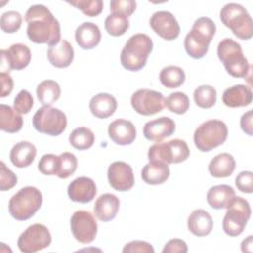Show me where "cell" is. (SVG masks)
Returning a JSON list of instances; mask_svg holds the SVG:
<instances>
[{"mask_svg": "<svg viewBox=\"0 0 253 253\" xmlns=\"http://www.w3.org/2000/svg\"><path fill=\"white\" fill-rule=\"evenodd\" d=\"M77 169V158L71 152H62L59 155V168L57 177L66 179L74 174Z\"/></svg>", "mask_w": 253, "mask_h": 253, "instance_id": "8d00e7d4", "label": "cell"}, {"mask_svg": "<svg viewBox=\"0 0 253 253\" xmlns=\"http://www.w3.org/2000/svg\"><path fill=\"white\" fill-rule=\"evenodd\" d=\"M251 215L249 203L242 197H234L222 220V229L229 236L240 235Z\"/></svg>", "mask_w": 253, "mask_h": 253, "instance_id": "9c48e42d", "label": "cell"}, {"mask_svg": "<svg viewBox=\"0 0 253 253\" xmlns=\"http://www.w3.org/2000/svg\"><path fill=\"white\" fill-rule=\"evenodd\" d=\"M124 253H154L152 245L146 241L133 240L125 245L123 248Z\"/></svg>", "mask_w": 253, "mask_h": 253, "instance_id": "f6af8a7d", "label": "cell"}, {"mask_svg": "<svg viewBox=\"0 0 253 253\" xmlns=\"http://www.w3.org/2000/svg\"><path fill=\"white\" fill-rule=\"evenodd\" d=\"M28 38L35 43H46L49 46L60 42V25L50 10L42 4L31 6L26 14Z\"/></svg>", "mask_w": 253, "mask_h": 253, "instance_id": "6da1fadb", "label": "cell"}, {"mask_svg": "<svg viewBox=\"0 0 253 253\" xmlns=\"http://www.w3.org/2000/svg\"><path fill=\"white\" fill-rule=\"evenodd\" d=\"M165 106L170 112L183 115L189 110L190 101L185 93L174 92L165 99Z\"/></svg>", "mask_w": 253, "mask_h": 253, "instance_id": "d590c367", "label": "cell"}, {"mask_svg": "<svg viewBox=\"0 0 253 253\" xmlns=\"http://www.w3.org/2000/svg\"><path fill=\"white\" fill-rule=\"evenodd\" d=\"M129 28V21L127 17L119 14L112 13L105 20V29L109 35L113 37L123 36Z\"/></svg>", "mask_w": 253, "mask_h": 253, "instance_id": "836d02e7", "label": "cell"}, {"mask_svg": "<svg viewBox=\"0 0 253 253\" xmlns=\"http://www.w3.org/2000/svg\"><path fill=\"white\" fill-rule=\"evenodd\" d=\"M237 189L246 194L253 192V173L251 171H242L235 178Z\"/></svg>", "mask_w": 253, "mask_h": 253, "instance_id": "ee69618b", "label": "cell"}, {"mask_svg": "<svg viewBox=\"0 0 253 253\" xmlns=\"http://www.w3.org/2000/svg\"><path fill=\"white\" fill-rule=\"evenodd\" d=\"M252 235H249L246 239H244L241 243V250L242 252H251L252 251Z\"/></svg>", "mask_w": 253, "mask_h": 253, "instance_id": "681fc988", "label": "cell"}, {"mask_svg": "<svg viewBox=\"0 0 253 253\" xmlns=\"http://www.w3.org/2000/svg\"><path fill=\"white\" fill-rule=\"evenodd\" d=\"M176 129L175 122L169 117H161L145 123L143 135L146 139L160 142L162 139L171 136Z\"/></svg>", "mask_w": 253, "mask_h": 253, "instance_id": "ac0fdd59", "label": "cell"}, {"mask_svg": "<svg viewBox=\"0 0 253 253\" xmlns=\"http://www.w3.org/2000/svg\"><path fill=\"white\" fill-rule=\"evenodd\" d=\"M170 176L168 164L161 161H149L141 170V178L148 185H160Z\"/></svg>", "mask_w": 253, "mask_h": 253, "instance_id": "4316f807", "label": "cell"}, {"mask_svg": "<svg viewBox=\"0 0 253 253\" xmlns=\"http://www.w3.org/2000/svg\"><path fill=\"white\" fill-rule=\"evenodd\" d=\"M188 251L187 243L179 238L170 239L164 246L163 253H186Z\"/></svg>", "mask_w": 253, "mask_h": 253, "instance_id": "bcb514c9", "label": "cell"}, {"mask_svg": "<svg viewBox=\"0 0 253 253\" xmlns=\"http://www.w3.org/2000/svg\"><path fill=\"white\" fill-rule=\"evenodd\" d=\"M70 228L74 238L83 244L91 243L98 232L97 221L87 211H76L71 215Z\"/></svg>", "mask_w": 253, "mask_h": 253, "instance_id": "4fadbf2b", "label": "cell"}, {"mask_svg": "<svg viewBox=\"0 0 253 253\" xmlns=\"http://www.w3.org/2000/svg\"><path fill=\"white\" fill-rule=\"evenodd\" d=\"M37 155L36 146L30 141H20L16 143L10 151V160L18 168L30 166Z\"/></svg>", "mask_w": 253, "mask_h": 253, "instance_id": "d4e9b609", "label": "cell"}, {"mask_svg": "<svg viewBox=\"0 0 253 253\" xmlns=\"http://www.w3.org/2000/svg\"><path fill=\"white\" fill-rule=\"evenodd\" d=\"M68 4L76 7L83 14L89 17L98 16L103 10V1L101 0H75V1H67Z\"/></svg>", "mask_w": 253, "mask_h": 253, "instance_id": "f35d334b", "label": "cell"}, {"mask_svg": "<svg viewBox=\"0 0 253 253\" xmlns=\"http://www.w3.org/2000/svg\"><path fill=\"white\" fill-rule=\"evenodd\" d=\"M235 160L227 152L215 155L209 163V172L212 177L225 178L229 177L235 169Z\"/></svg>", "mask_w": 253, "mask_h": 253, "instance_id": "f1b7e54d", "label": "cell"}, {"mask_svg": "<svg viewBox=\"0 0 253 253\" xmlns=\"http://www.w3.org/2000/svg\"><path fill=\"white\" fill-rule=\"evenodd\" d=\"M108 181L110 186L119 192L130 190L134 185L132 168L124 161H115L108 168Z\"/></svg>", "mask_w": 253, "mask_h": 253, "instance_id": "2e32d148", "label": "cell"}, {"mask_svg": "<svg viewBox=\"0 0 253 253\" xmlns=\"http://www.w3.org/2000/svg\"><path fill=\"white\" fill-rule=\"evenodd\" d=\"M95 135L93 131L86 126H79L69 134V143L78 150H85L93 146Z\"/></svg>", "mask_w": 253, "mask_h": 253, "instance_id": "d6a6232c", "label": "cell"}, {"mask_svg": "<svg viewBox=\"0 0 253 253\" xmlns=\"http://www.w3.org/2000/svg\"><path fill=\"white\" fill-rule=\"evenodd\" d=\"M120 209L119 198L110 193L101 195L95 202L94 213L103 222L114 219Z\"/></svg>", "mask_w": 253, "mask_h": 253, "instance_id": "44dd1931", "label": "cell"}, {"mask_svg": "<svg viewBox=\"0 0 253 253\" xmlns=\"http://www.w3.org/2000/svg\"><path fill=\"white\" fill-rule=\"evenodd\" d=\"M240 126L242 128V130L248 134V135H252L253 134V130H252V110L247 111L246 113H244L240 119Z\"/></svg>", "mask_w": 253, "mask_h": 253, "instance_id": "c3c4849f", "label": "cell"}, {"mask_svg": "<svg viewBox=\"0 0 253 253\" xmlns=\"http://www.w3.org/2000/svg\"><path fill=\"white\" fill-rule=\"evenodd\" d=\"M108 134L116 144L128 145L134 141L136 137V129L130 121L118 119L109 125Z\"/></svg>", "mask_w": 253, "mask_h": 253, "instance_id": "d6986e66", "label": "cell"}, {"mask_svg": "<svg viewBox=\"0 0 253 253\" xmlns=\"http://www.w3.org/2000/svg\"><path fill=\"white\" fill-rule=\"evenodd\" d=\"M222 24L231 30L240 40H249L253 36V22L247 10L240 4H225L219 13Z\"/></svg>", "mask_w": 253, "mask_h": 253, "instance_id": "8992f818", "label": "cell"}, {"mask_svg": "<svg viewBox=\"0 0 253 253\" xmlns=\"http://www.w3.org/2000/svg\"><path fill=\"white\" fill-rule=\"evenodd\" d=\"M51 243V234L48 228L42 223L30 225L18 238V248L24 253H35L48 247Z\"/></svg>", "mask_w": 253, "mask_h": 253, "instance_id": "8fae6325", "label": "cell"}, {"mask_svg": "<svg viewBox=\"0 0 253 253\" xmlns=\"http://www.w3.org/2000/svg\"><path fill=\"white\" fill-rule=\"evenodd\" d=\"M59 168V156L47 153L42 156L38 163V169L44 175H57Z\"/></svg>", "mask_w": 253, "mask_h": 253, "instance_id": "ab89813d", "label": "cell"}, {"mask_svg": "<svg viewBox=\"0 0 253 253\" xmlns=\"http://www.w3.org/2000/svg\"><path fill=\"white\" fill-rule=\"evenodd\" d=\"M23 126V118L15 109L8 105H0V128L9 133H15L21 130Z\"/></svg>", "mask_w": 253, "mask_h": 253, "instance_id": "f546056e", "label": "cell"}, {"mask_svg": "<svg viewBox=\"0 0 253 253\" xmlns=\"http://www.w3.org/2000/svg\"><path fill=\"white\" fill-rule=\"evenodd\" d=\"M194 101L202 109H210L216 103V90L211 85H201L195 89Z\"/></svg>", "mask_w": 253, "mask_h": 253, "instance_id": "e575fe53", "label": "cell"}, {"mask_svg": "<svg viewBox=\"0 0 253 253\" xmlns=\"http://www.w3.org/2000/svg\"><path fill=\"white\" fill-rule=\"evenodd\" d=\"M217 56L229 75L235 78L247 76L250 65L237 42L230 38L221 40L217 45Z\"/></svg>", "mask_w": 253, "mask_h": 253, "instance_id": "277c9868", "label": "cell"}, {"mask_svg": "<svg viewBox=\"0 0 253 253\" xmlns=\"http://www.w3.org/2000/svg\"><path fill=\"white\" fill-rule=\"evenodd\" d=\"M1 70L6 66V71L11 69L22 70L31 61V50L23 43H14L8 49H1Z\"/></svg>", "mask_w": 253, "mask_h": 253, "instance_id": "9a60e30c", "label": "cell"}, {"mask_svg": "<svg viewBox=\"0 0 253 253\" xmlns=\"http://www.w3.org/2000/svg\"><path fill=\"white\" fill-rule=\"evenodd\" d=\"M69 199L75 203H90L97 194L95 182L89 177H78L74 179L67 187Z\"/></svg>", "mask_w": 253, "mask_h": 253, "instance_id": "e0dca14e", "label": "cell"}, {"mask_svg": "<svg viewBox=\"0 0 253 253\" xmlns=\"http://www.w3.org/2000/svg\"><path fill=\"white\" fill-rule=\"evenodd\" d=\"M228 128L219 120H209L201 124L194 132V143L202 152H208L221 145L227 138Z\"/></svg>", "mask_w": 253, "mask_h": 253, "instance_id": "52a82bcc", "label": "cell"}, {"mask_svg": "<svg viewBox=\"0 0 253 253\" xmlns=\"http://www.w3.org/2000/svg\"><path fill=\"white\" fill-rule=\"evenodd\" d=\"M235 197L234 189L229 185H216L207 193V202L214 210L227 209Z\"/></svg>", "mask_w": 253, "mask_h": 253, "instance_id": "83f0119b", "label": "cell"}, {"mask_svg": "<svg viewBox=\"0 0 253 253\" xmlns=\"http://www.w3.org/2000/svg\"><path fill=\"white\" fill-rule=\"evenodd\" d=\"M17 176L13 171H11L6 164L0 162V189L1 191H8L12 189L17 184Z\"/></svg>", "mask_w": 253, "mask_h": 253, "instance_id": "7bdbcfd3", "label": "cell"}, {"mask_svg": "<svg viewBox=\"0 0 253 253\" xmlns=\"http://www.w3.org/2000/svg\"><path fill=\"white\" fill-rule=\"evenodd\" d=\"M153 48V42L146 34L138 33L131 36L121 52V63L126 70L142 69Z\"/></svg>", "mask_w": 253, "mask_h": 253, "instance_id": "3957f363", "label": "cell"}, {"mask_svg": "<svg viewBox=\"0 0 253 253\" xmlns=\"http://www.w3.org/2000/svg\"><path fill=\"white\" fill-rule=\"evenodd\" d=\"M22 25V16L19 12L11 10L2 14L0 26L3 32L8 34L16 33Z\"/></svg>", "mask_w": 253, "mask_h": 253, "instance_id": "74e56055", "label": "cell"}, {"mask_svg": "<svg viewBox=\"0 0 253 253\" xmlns=\"http://www.w3.org/2000/svg\"><path fill=\"white\" fill-rule=\"evenodd\" d=\"M212 227V217L205 210H195L188 217V229L196 236L202 237L210 234Z\"/></svg>", "mask_w": 253, "mask_h": 253, "instance_id": "484cf974", "label": "cell"}, {"mask_svg": "<svg viewBox=\"0 0 253 253\" xmlns=\"http://www.w3.org/2000/svg\"><path fill=\"white\" fill-rule=\"evenodd\" d=\"M130 104L137 114L152 116L164 109L165 99L160 92L150 89H139L131 95Z\"/></svg>", "mask_w": 253, "mask_h": 253, "instance_id": "7c38bea8", "label": "cell"}, {"mask_svg": "<svg viewBox=\"0 0 253 253\" xmlns=\"http://www.w3.org/2000/svg\"><path fill=\"white\" fill-rule=\"evenodd\" d=\"M136 9V2L133 0H112L110 2V10L112 13H119L126 17H129Z\"/></svg>", "mask_w": 253, "mask_h": 253, "instance_id": "b9f144b4", "label": "cell"}, {"mask_svg": "<svg viewBox=\"0 0 253 253\" xmlns=\"http://www.w3.org/2000/svg\"><path fill=\"white\" fill-rule=\"evenodd\" d=\"M42 195L41 191L33 186L20 189L9 201L8 209L10 214L19 221L31 218L41 208Z\"/></svg>", "mask_w": 253, "mask_h": 253, "instance_id": "5b68a950", "label": "cell"}, {"mask_svg": "<svg viewBox=\"0 0 253 253\" xmlns=\"http://www.w3.org/2000/svg\"><path fill=\"white\" fill-rule=\"evenodd\" d=\"M67 126L66 115L57 108L43 106L37 110L33 117V126L41 133L51 136L61 134Z\"/></svg>", "mask_w": 253, "mask_h": 253, "instance_id": "ba28073f", "label": "cell"}, {"mask_svg": "<svg viewBox=\"0 0 253 253\" xmlns=\"http://www.w3.org/2000/svg\"><path fill=\"white\" fill-rule=\"evenodd\" d=\"M37 97L43 106H51L61 94L59 84L54 80H43L37 87Z\"/></svg>", "mask_w": 253, "mask_h": 253, "instance_id": "4dcf8cb0", "label": "cell"}, {"mask_svg": "<svg viewBox=\"0 0 253 253\" xmlns=\"http://www.w3.org/2000/svg\"><path fill=\"white\" fill-rule=\"evenodd\" d=\"M190 156V149L185 140L175 138L166 142H157L148 149L149 161H161L166 164L181 163Z\"/></svg>", "mask_w": 253, "mask_h": 253, "instance_id": "30bf717a", "label": "cell"}, {"mask_svg": "<svg viewBox=\"0 0 253 253\" xmlns=\"http://www.w3.org/2000/svg\"><path fill=\"white\" fill-rule=\"evenodd\" d=\"M101 32L92 22H84L75 31V41L82 49H92L100 43Z\"/></svg>", "mask_w": 253, "mask_h": 253, "instance_id": "603a6c76", "label": "cell"}, {"mask_svg": "<svg viewBox=\"0 0 253 253\" xmlns=\"http://www.w3.org/2000/svg\"><path fill=\"white\" fill-rule=\"evenodd\" d=\"M186 79L184 70L175 65H169L161 69L159 73V80L161 84L169 89L180 87Z\"/></svg>", "mask_w": 253, "mask_h": 253, "instance_id": "1f68e13d", "label": "cell"}, {"mask_svg": "<svg viewBox=\"0 0 253 253\" xmlns=\"http://www.w3.org/2000/svg\"><path fill=\"white\" fill-rule=\"evenodd\" d=\"M118 103L116 98L109 93H99L91 98L89 109L93 116L98 119L111 117L117 110Z\"/></svg>", "mask_w": 253, "mask_h": 253, "instance_id": "cb8c5ba5", "label": "cell"}, {"mask_svg": "<svg viewBox=\"0 0 253 253\" xmlns=\"http://www.w3.org/2000/svg\"><path fill=\"white\" fill-rule=\"evenodd\" d=\"M34 106V100L28 90H21L14 99V109L19 114H28Z\"/></svg>", "mask_w": 253, "mask_h": 253, "instance_id": "60d3db41", "label": "cell"}, {"mask_svg": "<svg viewBox=\"0 0 253 253\" xmlns=\"http://www.w3.org/2000/svg\"><path fill=\"white\" fill-rule=\"evenodd\" d=\"M215 31V24L211 18H198L184 40V46L188 55L195 59L204 57L209 50V45Z\"/></svg>", "mask_w": 253, "mask_h": 253, "instance_id": "7a4b0ae2", "label": "cell"}, {"mask_svg": "<svg viewBox=\"0 0 253 253\" xmlns=\"http://www.w3.org/2000/svg\"><path fill=\"white\" fill-rule=\"evenodd\" d=\"M0 81H1V97H7L11 94L13 87H14V82L9 74V72H1L0 73Z\"/></svg>", "mask_w": 253, "mask_h": 253, "instance_id": "7dc6e473", "label": "cell"}, {"mask_svg": "<svg viewBox=\"0 0 253 253\" xmlns=\"http://www.w3.org/2000/svg\"><path fill=\"white\" fill-rule=\"evenodd\" d=\"M47 58L50 64L57 68L68 67L74 58V50L70 42L66 40H60L55 45L47 49Z\"/></svg>", "mask_w": 253, "mask_h": 253, "instance_id": "ffe728a7", "label": "cell"}, {"mask_svg": "<svg viewBox=\"0 0 253 253\" xmlns=\"http://www.w3.org/2000/svg\"><path fill=\"white\" fill-rule=\"evenodd\" d=\"M152 30L162 39L173 41L180 35V25L174 15L168 11H157L149 20Z\"/></svg>", "mask_w": 253, "mask_h": 253, "instance_id": "5bb4252c", "label": "cell"}, {"mask_svg": "<svg viewBox=\"0 0 253 253\" xmlns=\"http://www.w3.org/2000/svg\"><path fill=\"white\" fill-rule=\"evenodd\" d=\"M222 102L229 108L249 106L252 102L251 88L243 84L231 86L224 90L222 94Z\"/></svg>", "mask_w": 253, "mask_h": 253, "instance_id": "7402d4cb", "label": "cell"}]
</instances>
